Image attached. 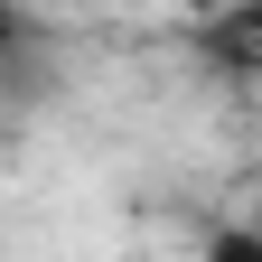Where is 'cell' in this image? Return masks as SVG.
Listing matches in <instances>:
<instances>
[{"label":"cell","mask_w":262,"mask_h":262,"mask_svg":"<svg viewBox=\"0 0 262 262\" xmlns=\"http://www.w3.org/2000/svg\"><path fill=\"white\" fill-rule=\"evenodd\" d=\"M206 47L225 75H262V0H244V10H225V19H206Z\"/></svg>","instance_id":"obj_1"},{"label":"cell","mask_w":262,"mask_h":262,"mask_svg":"<svg viewBox=\"0 0 262 262\" xmlns=\"http://www.w3.org/2000/svg\"><path fill=\"white\" fill-rule=\"evenodd\" d=\"M196 262H262V234H253V225H225V234H206Z\"/></svg>","instance_id":"obj_2"}]
</instances>
